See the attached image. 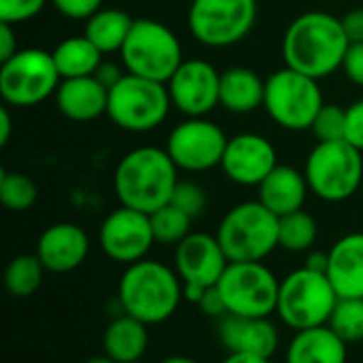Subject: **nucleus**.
I'll return each mask as SVG.
<instances>
[{
    "instance_id": "nucleus-1",
    "label": "nucleus",
    "mask_w": 363,
    "mask_h": 363,
    "mask_svg": "<svg viewBox=\"0 0 363 363\" xmlns=\"http://www.w3.org/2000/svg\"><path fill=\"white\" fill-rule=\"evenodd\" d=\"M349 45L340 17L308 11L287 26L281 51L287 68L319 81L342 68Z\"/></svg>"
},
{
    "instance_id": "nucleus-2",
    "label": "nucleus",
    "mask_w": 363,
    "mask_h": 363,
    "mask_svg": "<svg viewBox=\"0 0 363 363\" xmlns=\"http://www.w3.org/2000/svg\"><path fill=\"white\" fill-rule=\"evenodd\" d=\"M177 185L179 168L168 151L160 147H136L128 151L113 174L119 204L147 215L170 204Z\"/></svg>"
},
{
    "instance_id": "nucleus-3",
    "label": "nucleus",
    "mask_w": 363,
    "mask_h": 363,
    "mask_svg": "<svg viewBox=\"0 0 363 363\" xmlns=\"http://www.w3.org/2000/svg\"><path fill=\"white\" fill-rule=\"evenodd\" d=\"M183 298V281L177 270L155 259L145 257L130 264L119 281V304L123 313L145 325L168 321Z\"/></svg>"
},
{
    "instance_id": "nucleus-4",
    "label": "nucleus",
    "mask_w": 363,
    "mask_h": 363,
    "mask_svg": "<svg viewBox=\"0 0 363 363\" xmlns=\"http://www.w3.org/2000/svg\"><path fill=\"white\" fill-rule=\"evenodd\" d=\"M119 55L125 72L160 83H168L177 68L185 62L183 47L174 30L149 17L134 19Z\"/></svg>"
},
{
    "instance_id": "nucleus-5",
    "label": "nucleus",
    "mask_w": 363,
    "mask_h": 363,
    "mask_svg": "<svg viewBox=\"0 0 363 363\" xmlns=\"http://www.w3.org/2000/svg\"><path fill=\"white\" fill-rule=\"evenodd\" d=\"M215 236L230 262H264L279 249V217L259 200L242 202L223 215Z\"/></svg>"
},
{
    "instance_id": "nucleus-6",
    "label": "nucleus",
    "mask_w": 363,
    "mask_h": 363,
    "mask_svg": "<svg viewBox=\"0 0 363 363\" xmlns=\"http://www.w3.org/2000/svg\"><path fill=\"white\" fill-rule=\"evenodd\" d=\"M340 296L325 272L300 268L281 281L277 315L294 332L328 325Z\"/></svg>"
},
{
    "instance_id": "nucleus-7",
    "label": "nucleus",
    "mask_w": 363,
    "mask_h": 363,
    "mask_svg": "<svg viewBox=\"0 0 363 363\" xmlns=\"http://www.w3.org/2000/svg\"><path fill=\"white\" fill-rule=\"evenodd\" d=\"M170 106L172 100L166 83L125 72L108 89L106 115L125 132H151L166 121Z\"/></svg>"
},
{
    "instance_id": "nucleus-8",
    "label": "nucleus",
    "mask_w": 363,
    "mask_h": 363,
    "mask_svg": "<svg viewBox=\"0 0 363 363\" xmlns=\"http://www.w3.org/2000/svg\"><path fill=\"white\" fill-rule=\"evenodd\" d=\"M62 83L51 51L40 47L19 49L0 64V96L6 106L30 108L55 96Z\"/></svg>"
},
{
    "instance_id": "nucleus-9",
    "label": "nucleus",
    "mask_w": 363,
    "mask_h": 363,
    "mask_svg": "<svg viewBox=\"0 0 363 363\" xmlns=\"http://www.w3.org/2000/svg\"><path fill=\"white\" fill-rule=\"evenodd\" d=\"M362 153L347 140L317 143L304 166L308 189L325 202H345L355 196L363 181Z\"/></svg>"
},
{
    "instance_id": "nucleus-10",
    "label": "nucleus",
    "mask_w": 363,
    "mask_h": 363,
    "mask_svg": "<svg viewBox=\"0 0 363 363\" xmlns=\"http://www.w3.org/2000/svg\"><path fill=\"white\" fill-rule=\"evenodd\" d=\"M323 104V91L313 77L285 66L266 79L264 108L270 119L285 130H311Z\"/></svg>"
},
{
    "instance_id": "nucleus-11",
    "label": "nucleus",
    "mask_w": 363,
    "mask_h": 363,
    "mask_svg": "<svg viewBox=\"0 0 363 363\" xmlns=\"http://www.w3.org/2000/svg\"><path fill=\"white\" fill-rule=\"evenodd\" d=\"M215 287L228 315L270 317L277 313L281 281L264 262H230Z\"/></svg>"
},
{
    "instance_id": "nucleus-12",
    "label": "nucleus",
    "mask_w": 363,
    "mask_h": 363,
    "mask_svg": "<svg viewBox=\"0 0 363 363\" xmlns=\"http://www.w3.org/2000/svg\"><path fill=\"white\" fill-rule=\"evenodd\" d=\"M257 19V0H191L189 32L204 47H230L249 36Z\"/></svg>"
},
{
    "instance_id": "nucleus-13",
    "label": "nucleus",
    "mask_w": 363,
    "mask_h": 363,
    "mask_svg": "<svg viewBox=\"0 0 363 363\" xmlns=\"http://www.w3.org/2000/svg\"><path fill=\"white\" fill-rule=\"evenodd\" d=\"M228 136L215 121L204 117H187L170 132L166 151L179 170L206 172L221 166Z\"/></svg>"
},
{
    "instance_id": "nucleus-14",
    "label": "nucleus",
    "mask_w": 363,
    "mask_h": 363,
    "mask_svg": "<svg viewBox=\"0 0 363 363\" xmlns=\"http://www.w3.org/2000/svg\"><path fill=\"white\" fill-rule=\"evenodd\" d=\"M228 264L230 259L213 234L191 232L174 247V270L183 281V296L194 304L219 283Z\"/></svg>"
},
{
    "instance_id": "nucleus-15",
    "label": "nucleus",
    "mask_w": 363,
    "mask_h": 363,
    "mask_svg": "<svg viewBox=\"0 0 363 363\" xmlns=\"http://www.w3.org/2000/svg\"><path fill=\"white\" fill-rule=\"evenodd\" d=\"M104 255L117 264H136L147 257L155 245L151 217L130 206H119L108 213L98 232Z\"/></svg>"
},
{
    "instance_id": "nucleus-16",
    "label": "nucleus",
    "mask_w": 363,
    "mask_h": 363,
    "mask_svg": "<svg viewBox=\"0 0 363 363\" xmlns=\"http://www.w3.org/2000/svg\"><path fill=\"white\" fill-rule=\"evenodd\" d=\"M221 72L206 60H185L170 77L168 91L172 106L185 117H206L219 106Z\"/></svg>"
},
{
    "instance_id": "nucleus-17",
    "label": "nucleus",
    "mask_w": 363,
    "mask_h": 363,
    "mask_svg": "<svg viewBox=\"0 0 363 363\" xmlns=\"http://www.w3.org/2000/svg\"><path fill=\"white\" fill-rule=\"evenodd\" d=\"M279 166L274 145L255 132H242L228 140L221 170L225 177L245 187H257Z\"/></svg>"
},
{
    "instance_id": "nucleus-18",
    "label": "nucleus",
    "mask_w": 363,
    "mask_h": 363,
    "mask_svg": "<svg viewBox=\"0 0 363 363\" xmlns=\"http://www.w3.org/2000/svg\"><path fill=\"white\" fill-rule=\"evenodd\" d=\"M217 336L228 355H255L270 359L281 345L279 330L270 317L223 315L217 325Z\"/></svg>"
},
{
    "instance_id": "nucleus-19",
    "label": "nucleus",
    "mask_w": 363,
    "mask_h": 363,
    "mask_svg": "<svg viewBox=\"0 0 363 363\" xmlns=\"http://www.w3.org/2000/svg\"><path fill=\"white\" fill-rule=\"evenodd\" d=\"M36 255L47 272L66 274L85 264L89 255V236L77 223H53L43 230L36 242Z\"/></svg>"
},
{
    "instance_id": "nucleus-20",
    "label": "nucleus",
    "mask_w": 363,
    "mask_h": 363,
    "mask_svg": "<svg viewBox=\"0 0 363 363\" xmlns=\"http://www.w3.org/2000/svg\"><path fill=\"white\" fill-rule=\"evenodd\" d=\"M57 111L74 123H89L106 115L108 108V87H104L94 74L62 79L55 91Z\"/></svg>"
},
{
    "instance_id": "nucleus-21",
    "label": "nucleus",
    "mask_w": 363,
    "mask_h": 363,
    "mask_svg": "<svg viewBox=\"0 0 363 363\" xmlns=\"http://www.w3.org/2000/svg\"><path fill=\"white\" fill-rule=\"evenodd\" d=\"M325 274L340 298H363V232L347 234L332 245Z\"/></svg>"
},
{
    "instance_id": "nucleus-22",
    "label": "nucleus",
    "mask_w": 363,
    "mask_h": 363,
    "mask_svg": "<svg viewBox=\"0 0 363 363\" xmlns=\"http://www.w3.org/2000/svg\"><path fill=\"white\" fill-rule=\"evenodd\" d=\"M308 191L311 189H308L304 172H300L294 166L279 164L257 185V194H259L257 200L277 217H285L304 208Z\"/></svg>"
},
{
    "instance_id": "nucleus-23",
    "label": "nucleus",
    "mask_w": 363,
    "mask_h": 363,
    "mask_svg": "<svg viewBox=\"0 0 363 363\" xmlns=\"http://www.w3.org/2000/svg\"><path fill=\"white\" fill-rule=\"evenodd\" d=\"M266 79L247 66H230L221 72L219 106L230 113L245 115L264 106Z\"/></svg>"
},
{
    "instance_id": "nucleus-24",
    "label": "nucleus",
    "mask_w": 363,
    "mask_h": 363,
    "mask_svg": "<svg viewBox=\"0 0 363 363\" xmlns=\"http://www.w3.org/2000/svg\"><path fill=\"white\" fill-rule=\"evenodd\" d=\"M285 363H347V342L328 325L296 332Z\"/></svg>"
},
{
    "instance_id": "nucleus-25",
    "label": "nucleus",
    "mask_w": 363,
    "mask_h": 363,
    "mask_svg": "<svg viewBox=\"0 0 363 363\" xmlns=\"http://www.w3.org/2000/svg\"><path fill=\"white\" fill-rule=\"evenodd\" d=\"M149 325L143 321L121 315L113 319L102 334V349L115 363H136L143 359L149 347Z\"/></svg>"
},
{
    "instance_id": "nucleus-26",
    "label": "nucleus",
    "mask_w": 363,
    "mask_h": 363,
    "mask_svg": "<svg viewBox=\"0 0 363 363\" xmlns=\"http://www.w3.org/2000/svg\"><path fill=\"white\" fill-rule=\"evenodd\" d=\"M62 79L91 77L104 62V53L85 36H68L51 51Z\"/></svg>"
},
{
    "instance_id": "nucleus-27",
    "label": "nucleus",
    "mask_w": 363,
    "mask_h": 363,
    "mask_svg": "<svg viewBox=\"0 0 363 363\" xmlns=\"http://www.w3.org/2000/svg\"><path fill=\"white\" fill-rule=\"evenodd\" d=\"M134 26V17H130L121 9H100L85 21L83 34L104 53H117L128 40V34Z\"/></svg>"
},
{
    "instance_id": "nucleus-28",
    "label": "nucleus",
    "mask_w": 363,
    "mask_h": 363,
    "mask_svg": "<svg viewBox=\"0 0 363 363\" xmlns=\"http://www.w3.org/2000/svg\"><path fill=\"white\" fill-rule=\"evenodd\" d=\"M45 266L38 255H17L9 262L4 270V287L13 298H30L34 296L45 279Z\"/></svg>"
},
{
    "instance_id": "nucleus-29",
    "label": "nucleus",
    "mask_w": 363,
    "mask_h": 363,
    "mask_svg": "<svg viewBox=\"0 0 363 363\" xmlns=\"http://www.w3.org/2000/svg\"><path fill=\"white\" fill-rule=\"evenodd\" d=\"M317 221L304 208L279 217V247L289 253H308L317 242Z\"/></svg>"
},
{
    "instance_id": "nucleus-30",
    "label": "nucleus",
    "mask_w": 363,
    "mask_h": 363,
    "mask_svg": "<svg viewBox=\"0 0 363 363\" xmlns=\"http://www.w3.org/2000/svg\"><path fill=\"white\" fill-rule=\"evenodd\" d=\"M149 217H151L155 242H160V245L177 247L191 234L194 219L187 213H183L181 208H177L174 204H166V206L157 208L155 213H151Z\"/></svg>"
},
{
    "instance_id": "nucleus-31",
    "label": "nucleus",
    "mask_w": 363,
    "mask_h": 363,
    "mask_svg": "<svg viewBox=\"0 0 363 363\" xmlns=\"http://www.w3.org/2000/svg\"><path fill=\"white\" fill-rule=\"evenodd\" d=\"M38 200L36 183L23 172H6L0 174V202L6 211L23 213L30 211Z\"/></svg>"
},
{
    "instance_id": "nucleus-32",
    "label": "nucleus",
    "mask_w": 363,
    "mask_h": 363,
    "mask_svg": "<svg viewBox=\"0 0 363 363\" xmlns=\"http://www.w3.org/2000/svg\"><path fill=\"white\" fill-rule=\"evenodd\" d=\"M328 328L347 345L363 340V298H340Z\"/></svg>"
},
{
    "instance_id": "nucleus-33",
    "label": "nucleus",
    "mask_w": 363,
    "mask_h": 363,
    "mask_svg": "<svg viewBox=\"0 0 363 363\" xmlns=\"http://www.w3.org/2000/svg\"><path fill=\"white\" fill-rule=\"evenodd\" d=\"M311 132L315 134L317 143H334L345 140L347 132V108L338 104H323L317 113Z\"/></svg>"
},
{
    "instance_id": "nucleus-34",
    "label": "nucleus",
    "mask_w": 363,
    "mask_h": 363,
    "mask_svg": "<svg viewBox=\"0 0 363 363\" xmlns=\"http://www.w3.org/2000/svg\"><path fill=\"white\" fill-rule=\"evenodd\" d=\"M170 204H174L183 213H187L191 219H196L206 208V194L194 181H179V185H177V189L172 194Z\"/></svg>"
},
{
    "instance_id": "nucleus-35",
    "label": "nucleus",
    "mask_w": 363,
    "mask_h": 363,
    "mask_svg": "<svg viewBox=\"0 0 363 363\" xmlns=\"http://www.w3.org/2000/svg\"><path fill=\"white\" fill-rule=\"evenodd\" d=\"M49 0H0V21L19 26L40 15Z\"/></svg>"
},
{
    "instance_id": "nucleus-36",
    "label": "nucleus",
    "mask_w": 363,
    "mask_h": 363,
    "mask_svg": "<svg viewBox=\"0 0 363 363\" xmlns=\"http://www.w3.org/2000/svg\"><path fill=\"white\" fill-rule=\"evenodd\" d=\"M55 11L68 19L87 21L94 13L102 9V0H49Z\"/></svg>"
},
{
    "instance_id": "nucleus-37",
    "label": "nucleus",
    "mask_w": 363,
    "mask_h": 363,
    "mask_svg": "<svg viewBox=\"0 0 363 363\" xmlns=\"http://www.w3.org/2000/svg\"><path fill=\"white\" fill-rule=\"evenodd\" d=\"M345 140L363 151V100L353 102L347 108V132Z\"/></svg>"
},
{
    "instance_id": "nucleus-38",
    "label": "nucleus",
    "mask_w": 363,
    "mask_h": 363,
    "mask_svg": "<svg viewBox=\"0 0 363 363\" xmlns=\"http://www.w3.org/2000/svg\"><path fill=\"white\" fill-rule=\"evenodd\" d=\"M342 70L347 79L363 87V43H351L342 62Z\"/></svg>"
},
{
    "instance_id": "nucleus-39",
    "label": "nucleus",
    "mask_w": 363,
    "mask_h": 363,
    "mask_svg": "<svg viewBox=\"0 0 363 363\" xmlns=\"http://www.w3.org/2000/svg\"><path fill=\"white\" fill-rule=\"evenodd\" d=\"M340 21H342L349 43H363V6L351 9L349 13L340 17Z\"/></svg>"
},
{
    "instance_id": "nucleus-40",
    "label": "nucleus",
    "mask_w": 363,
    "mask_h": 363,
    "mask_svg": "<svg viewBox=\"0 0 363 363\" xmlns=\"http://www.w3.org/2000/svg\"><path fill=\"white\" fill-rule=\"evenodd\" d=\"M196 306H200L204 315L215 317V319H221L223 315H228V313H225V306H223V300H221V296H219V291H217V287L206 289L204 296L198 300Z\"/></svg>"
},
{
    "instance_id": "nucleus-41",
    "label": "nucleus",
    "mask_w": 363,
    "mask_h": 363,
    "mask_svg": "<svg viewBox=\"0 0 363 363\" xmlns=\"http://www.w3.org/2000/svg\"><path fill=\"white\" fill-rule=\"evenodd\" d=\"M17 51H19V45H17L15 26L0 21V64L11 60Z\"/></svg>"
},
{
    "instance_id": "nucleus-42",
    "label": "nucleus",
    "mask_w": 363,
    "mask_h": 363,
    "mask_svg": "<svg viewBox=\"0 0 363 363\" xmlns=\"http://www.w3.org/2000/svg\"><path fill=\"white\" fill-rule=\"evenodd\" d=\"M123 74H125V72L119 68V64H113V62H102V64H100V68L96 70V74H94V77H96V79H98V81H100L104 87H108V89H111L115 83H119V81H121V77H123Z\"/></svg>"
},
{
    "instance_id": "nucleus-43",
    "label": "nucleus",
    "mask_w": 363,
    "mask_h": 363,
    "mask_svg": "<svg viewBox=\"0 0 363 363\" xmlns=\"http://www.w3.org/2000/svg\"><path fill=\"white\" fill-rule=\"evenodd\" d=\"M11 128H13L11 111H9V106L4 104V106L0 108V145H2V147H6L9 140H11V132H13Z\"/></svg>"
},
{
    "instance_id": "nucleus-44",
    "label": "nucleus",
    "mask_w": 363,
    "mask_h": 363,
    "mask_svg": "<svg viewBox=\"0 0 363 363\" xmlns=\"http://www.w3.org/2000/svg\"><path fill=\"white\" fill-rule=\"evenodd\" d=\"M306 268L317 270V272H325V270H328V253H321V251H308Z\"/></svg>"
},
{
    "instance_id": "nucleus-45",
    "label": "nucleus",
    "mask_w": 363,
    "mask_h": 363,
    "mask_svg": "<svg viewBox=\"0 0 363 363\" xmlns=\"http://www.w3.org/2000/svg\"><path fill=\"white\" fill-rule=\"evenodd\" d=\"M221 363H270V359L255 357V355H228Z\"/></svg>"
},
{
    "instance_id": "nucleus-46",
    "label": "nucleus",
    "mask_w": 363,
    "mask_h": 363,
    "mask_svg": "<svg viewBox=\"0 0 363 363\" xmlns=\"http://www.w3.org/2000/svg\"><path fill=\"white\" fill-rule=\"evenodd\" d=\"M162 363H198L191 357H185V355H172V357H166Z\"/></svg>"
},
{
    "instance_id": "nucleus-47",
    "label": "nucleus",
    "mask_w": 363,
    "mask_h": 363,
    "mask_svg": "<svg viewBox=\"0 0 363 363\" xmlns=\"http://www.w3.org/2000/svg\"><path fill=\"white\" fill-rule=\"evenodd\" d=\"M85 363H115L108 355H96V357H89Z\"/></svg>"
},
{
    "instance_id": "nucleus-48",
    "label": "nucleus",
    "mask_w": 363,
    "mask_h": 363,
    "mask_svg": "<svg viewBox=\"0 0 363 363\" xmlns=\"http://www.w3.org/2000/svg\"><path fill=\"white\" fill-rule=\"evenodd\" d=\"M136 363H143V362H136Z\"/></svg>"
}]
</instances>
